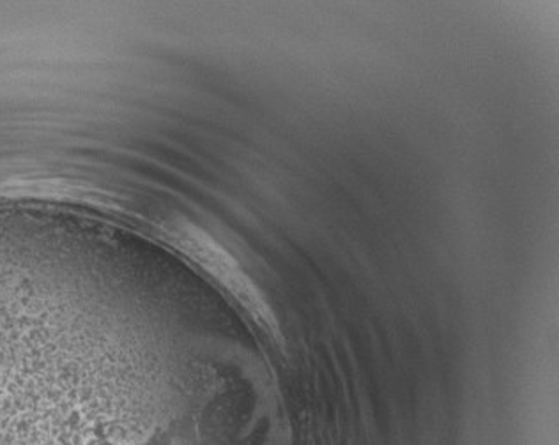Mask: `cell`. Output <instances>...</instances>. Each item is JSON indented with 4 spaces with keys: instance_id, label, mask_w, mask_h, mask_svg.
Returning <instances> with one entry per match:
<instances>
[{
    "instance_id": "6da1fadb",
    "label": "cell",
    "mask_w": 559,
    "mask_h": 445,
    "mask_svg": "<svg viewBox=\"0 0 559 445\" xmlns=\"http://www.w3.org/2000/svg\"><path fill=\"white\" fill-rule=\"evenodd\" d=\"M181 244L187 250L191 258L199 262L211 276H215L219 284L224 285L233 293L242 306L247 308L248 313L261 322L266 329L278 330L275 316L271 315L266 301L262 299L261 293L257 292L252 281L242 274L238 264L230 258L229 253H225L218 244L211 241L210 237L199 232L197 228H182Z\"/></svg>"
}]
</instances>
